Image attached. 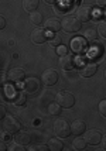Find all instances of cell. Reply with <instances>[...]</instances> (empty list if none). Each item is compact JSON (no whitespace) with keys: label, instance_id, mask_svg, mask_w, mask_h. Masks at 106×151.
<instances>
[{"label":"cell","instance_id":"cell-18","mask_svg":"<svg viewBox=\"0 0 106 151\" xmlns=\"http://www.w3.org/2000/svg\"><path fill=\"white\" fill-rule=\"evenodd\" d=\"M26 92H23V91H20V92H14V95L12 96V102H13L16 106H23L24 103H26Z\"/></svg>","mask_w":106,"mask_h":151},{"label":"cell","instance_id":"cell-28","mask_svg":"<svg viewBox=\"0 0 106 151\" xmlns=\"http://www.w3.org/2000/svg\"><path fill=\"white\" fill-rule=\"evenodd\" d=\"M102 54V44H98V45L92 47V50H91V57L92 55H100Z\"/></svg>","mask_w":106,"mask_h":151},{"label":"cell","instance_id":"cell-20","mask_svg":"<svg viewBox=\"0 0 106 151\" xmlns=\"http://www.w3.org/2000/svg\"><path fill=\"white\" fill-rule=\"evenodd\" d=\"M30 21L33 23L34 26L40 27L43 24V14L38 13V12H31L30 13Z\"/></svg>","mask_w":106,"mask_h":151},{"label":"cell","instance_id":"cell-36","mask_svg":"<svg viewBox=\"0 0 106 151\" xmlns=\"http://www.w3.org/2000/svg\"><path fill=\"white\" fill-rule=\"evenodd\" d=\"M4 27H6V19L0 14V30H3Z\"/></svg>","mask_w":106,"mask_h":151},{"label":"cell","instance_id":"cell-32","mask_svg":"<svg viewBox=\"0 0 106 151\" xmlns=\"http://www.w3.org/2000/svg\"><path fill=\"white\" fill-rule=\"evenodd\" d=\"M14 92H16V91H14L13 86H6V98L7 99H12V96L14 95Z\"/></svg>","mask_w":106,"mask_h":151},{"label":"cell","instance_id":"cell-9","mask_svg":"<svg viewBox=\"0 0 106 151\" xmlns=\"http://www.w3.org/2000/svg\"><path fill=\"white\" fill-rule=\"evenodd\" d=\"M41 82L47 86H53L58 82V73L54 69H45L41 75Z\"/></svg>","mask_w":106,"mask_h":151},{"label":"cell","instance_id":"cell-31","mask_svg":"<svg viewBox=\"0 0 106 151\" xmlns=\"http://www.w3.org/2000/svg\"><path fill=\"white\" fill-rule=\"evenodd\" d=\"M62 44V38H61V35H55L53 40H51V45L57 47V45H61Z\"/></svg>","mask_w":106,"mask_h":151},{"label":"cell","instance_id":"cell-3","mask_svg":"<svg viewBox=\"0 0 106 151\" xmlns=\"http://www.w3.org/2000/svg\"><path fill=\"white\" fill-rule=\"evenodd\" d=\"M55 102L64 107V109H69L75 105V96L71 92H66V91H60V92L55 95Z\"/></svg>","mask_w":106,"mask_h":151},{"label":"cell","instance_id":"cell-14","mask_svg":"<svg viewBox=\"0 0 106 151\" xmlns=\"http://www.w3.org/2000/svg\"><path fill=\"white\" fill-rule=\"evenodd\" d=\"M43 26L45 31L50 33H58L61 30V21L58 19H48L45 21H43Z\"/></svg>","mask_w":106,"mask_h":151},{"label":"cell","instance_id":"cell-33","mask_svg":"<svg viewBox=\"0 0 106 151\" xmlns=\"http://www.w3.org/2000/svg\"><path fill=\"white\" fill-rule=\"evenodd\" d=\"M66 51H68V50H66V47H64L62 44H61V45H57V52L60 54V55H65Z\"/></svg>","mask_w":106,"mask_h":151},{"label":"cell","instance_id":"cell-30","mask_svg":"<svg viewBox=\"0 0 106 151\" xmlns=\"http://www.w3.org/2000/svg\"><path fill=\"white\" fill-rule=\"evenodd\" d=\"M7 81H9L7 73H4V72H1V71H0V88H1V86H6Z\"/></svg>","mask_w":106,"mask_h":151},{"label":"cell","instance_id":"cell-4","mask_svg":"<svg viewBox=\"0 0 106 151\" xmlns=\"http://www.w3.org/2000/svg\"><path fill=\"white\" fill-rule=\"evenodd\" d=\"M21 88H23V92L28 93V95H33V93L40 91L41 81L38 78H35V76H30V78H27V79L24 78Z\"/></svg>","mask_w":106,"mask_h":151},{"label":"cell","instance_id":"cell-7","mask_svg":"<svg viewBox=\"0 0 106 151\" xmlns=\"http://www.w3.org/2000/svg\"><path fill=\"white\" fill-rule=\"evenodd\" d=\"M60 66L64 69V71H72L74 68L78 64V61L76 58L74 57V55H69V54H65V55H61L60 58Z\"/></svg>","mask_w":106,"mask_h":151},{"label":"cell","instance_id":"cell-35","mask_svg":"<svg viewBox=\"0 0 106 151\" xmlns=\"http://www.w3.org/2000/svg\"><path fill=\"white\" fill-rule=\"evenodd\" d=\"M95 3H96V6L100 7V9H103L106 6V0H95Z\"/></svg>","mask_w":106,"mask_h":151},{"label":"cell","instance_id":"cell-5","mask_svg":"<svg viewBox=\"0 0 106 151\" xmlns=\"http://www.w3.org/2000/svg\"><path fill=\"white\" fill-rule=\"evenodd\" d=\"M21 129V123L14 116H4L3 117V130L9 134H14Z\"/></svg>","mask_w":106,"mask_h":151},{"label":"cell","instance_id":"cell-11","mask_svg":"<svg viewBox=\"0 0 106 151\" xmlns=\"http://www.w3.org/2000/svg\"><path fill=\"white\" fill-rule=\"evenodd\" d=\"M31 41H33L34 44H43V42H45L47 38H48V34L44 28H40V27H37V28H34L33 31H31Z\"/></svg>","mask_w":106,"mask_h":151},{"label":"cell","instance_id":"cell-10","mask_svg":"<svg viewBox=\"0 0 106 151\" xmlns=\"http://www.w3.org/2000/svg\"><path fill=\"white\" fill-rule=\"evenodd\" d=\"M7 78H9V81H12L14 83H20L26 78V72L21 68H12L9 71V73H7Z\"/></svg>","mask_w":106,"mask_h":151},{"label":"cell","instance_id":"cell-26","mask_svg":"<svg viewBox=\"0 0 106 151\" xmlns=\"http://www.w3.org/2000/svg\"><path fill=\"white\" fill-rule=\"evenodd\" d=\"M30 151H48V145H44V144H35V145H31L28 147Z\"/></svg>","mask_w":106,"mask_h":151},{"label":"cell","instance_id":"cell-24","mask_svg":"<svg viewBox=\"0 0 106 151\" xmlns=\"http://www.w3.org/2000/svg\"><path fill=\"white\" fill-rule=\"evenodd\" d=\"M48 113L51 114V116H58L61 113V106L57 103V102H54L51 105L48 106Z\"/></svg>","mask_w":106,"mask_h":151},{"label":"cell","instance_id":"cell-17","mask_svg":"<svg viewBox=\"0 0 106 151\" xmlns=\"http://www.w3.org/2000/svg\"><path fill=\"white\" fill-rule=\"evenodd\" d=\"M48 150L51 151H61L64 148V143L61 141L60 137H54V138H50V141H48Z\"/></svg>","mask_w":106,"mask_h":151},{"label":"cell","instance_id":"cell-16","mask_svg":"<svg viewBox=\"0 0 106 151\" xmlns=\"http://www.w3.org/2000/svg\"><path fill=\"white\" fill-rule=\"evenodd\" d=\"M14 141L16 143H19L21 145H27L30 143V134L27 132H23V130H19V132L14 133Z\"/></svg>","mask_w":106,"mask_h":151},{"label":"cell","instance_id":"cell-23","mask_svg":"<svg viewBox=\"0 0 106 151\" xmlns=\"http://www.w3.org/2000/svg\"><path fill=\"white\" fill-rule=\"evenodd\" d=\"M84 38H85L86 41H91V42L96 41V38H98V33H96V30H95V28H88V30H85V33H84Z\"/></svg>","mask_w":106,"mask_h":151},{"label":"cell","instance_id":"cell-1","mask_svg":"<svg viewBox=\"0 0 106 151\" xmlns=\"http://www.w3.org/2000/svg\"><path fill=\"white\" fill-rule=\"evenodd\" d=\"M54 133L58 136L60 138H65L71 136V126L68 123L66 119H57L54 122Z\"/></svg>","mask_w":106,"mask_h":151},{"label":"cell","instance_id":"cell-34","mask_svg":"<svg viewBox=\"0 0 106 151\" xmlns=\"http://www.w3.org/2000/svg\"><path fill=\"white\" fill-rule=\"evenodd\" d=\"M6 113H7L6 106H4V105H0V120H3V117L6 116Z\"/></svg>","mask_w":106,"mask_h":151},{"label":"cell","instance_id":"cell-25","mask_svg":"<svg viewBox=\"0 0 106 151\" xmlns=\"http://www.w3.org/2000/svg\"><path fill=\"white\" fill-rule=\"evenodd\" d=\"M96 33L99 34V35L102 37V38H106V23H105V21H99Z\"/></svg>","mask_w":106,"mask_h":151},{"label":"cell","instance_id":"cell-2","mask_svg":"<svg viewBox=\"0 0 106 151\" xmlns=\"http://www.w3.org/2000/svg\"><path fill=\"white\" fill-rule=\"evenodd\" d=\"M61 27L65 30L66 33H76V31L81 30L82 23L75 16H65L62 19V21H61Z\"/></svg>","mask_w":106,"mask_h":151},{"label":"cell","instance_id":"cell-6","mask_svg":"<svg viewBox=\"0 0 106 151\" xmlns=\"http://www.w3.org/2000/svg\"><path fill=\"white\" fill-rule=\"evenodd\" d=\"M69 47H71V50H72V52L75 54H84L86 51V48H88V42H86V40L84 37H75V38L71 40V42H69Z\"/></svg>","mask_w":106,"mask_h":151},{"label":"cell","instance_id":"cell-21","mask_svg":"<svg viewBox=\"0 0 106 151\" xmlns=\"http://www.w3.org/2000/svg\"><path fill=\"white\" fill-rule=\"evenodd\" d=\"M69 1L68 0H62V3L60 4H55V13L57 14H62V13H66L69 10Z\"/></svg>","mask_w":106,"mask_h":151},{"label":"cell","instance_id":"cell-8","mask_svg":"<svg viewBox=\"0 0 106 151\" xmlns=\"http://www.w3.org/2000/svg\"><path fill=\"white\" fill-rule=\"evenodd\" d=\"M76 19L79 20L81 23H86L92 19V7L88 6V4H84V6H79L76 9Z\"/></svg>","mask_w":106,"mask_h":151},{"label":"cell","instance_id":"cell-38","mask_svg":"<svg viewBox=\"0 0 106 151\" xmlns=\"http://www.w3.org/2000/svg\"><path fill=\"white\" fill-rule=\"evenodd\" d=\"M44 1H45L47 4H57L58 0H44Z\"/></svg>","mask_w":106,"mask_h":151},{"label":"cell","instance_id":"cell-27","mask_svg":"<svg viewBox=\"0 0 106 151\" xmlns=\"http://www.w3.org/2000/svg\"><path fill=\"white\" fill-rule=\"evenodd\" d=\"M98 109H99V113L105 117L106 116V100L103 99V100H100L99 102V106H98Z\"/></svg>","mask_w":106,"mask_h":151},{"label":"cell","instance_id":"cell-37","mask_svg":"<svg viewBox=\"0 0 106 151\" xmlns=\"http://www.w3.org/2000/svg\"><path fill=\"white\" fill-rule=\"evenodd\" d=\"M4 150H7V145L3 140H0V151H4Z\"/></svg>","mask_w":106,"mask_h":151},{"label":"cell","instance_id":"cell-12","mask_svg":"<svg viewBox=\"0 0 106 151\" xmlns=\"http://www.w3.org/2000/svg\"><path fill=\"white\" fill-rule=\"evenodd\" d=\"M85 141H86V144H89V145L99 144L100 141H102V134H100V132L95 130V129L88 130L85 134Z\"/></svg>","mask_w":106,"mask_h":151},{"label":"cell","instance_id":"cell-19","mask_svg":"<svg viewBox=\"0 0 106 151\" xmlns=\"http://www.w3.org/2000/svg\"><path fill=\"white\" fill-rule=\"evenodd\" d=\"M38 4H40V0H23V9L26 12H35L38 9Z\"/></svg>","mask_w":106,"mask_h":151},{"label":"cell","instance_id":"cell-15","mask_svg":"<svg viewBox=\"0 0 106 151\" xmlns=\"http://www.w3.org/2000/svg\"><path fill=\"white\" fill-rule=\"evenodd\" d=\"M71 133H72L74 136H82L84 132L86 130V124L84 120H74L72 123H71Z\"/></svg>","mask_w":106,"mask_h":151},{"label":"cell","instance_id":"cell-13","mask_svg":"<svg viewBox=\"0 0 106 151\" xmlns=\"http://www.w3.org/2000/svg\"><path fill=\"white\" fill-rule=\"evenodd\" d=\"M96 71H98V65L95 62H85L82 65V68H81L79 75L84 76V78H91V76H93L96 73Z\"/></svg>","mask_w":106,"mask_h":151},{"label":"cell","instance_id":"cell-29","mask_svg":"<svg viewBox=\"0 0 106 151\" xmlns=\"http://www.w3.org/2000/svg\"><path fill=\"white\" fill-rule=\"evenodd\" d=\"M7 150H10V151H24V147H21V144H19V143L14 141L10 147H7Z\"/></svg>","mask_w":106,"mask_h":151},{"label":"cell","instance_id":"cell-22","mask_svg":"<svg viewBox=\"0 0 106 151\" xmlns=\"http://www.w3.org/2000/svg\"><path fill=\"white\" fill-rule=\"evenodd\" d=\"M72 147H74V148H75L76 151L85 150V148H86V141H85V138L76 137V138H75V140L72 141Z\"/></svg>","mask_w":106,"mask_h":151}]
</instances>
